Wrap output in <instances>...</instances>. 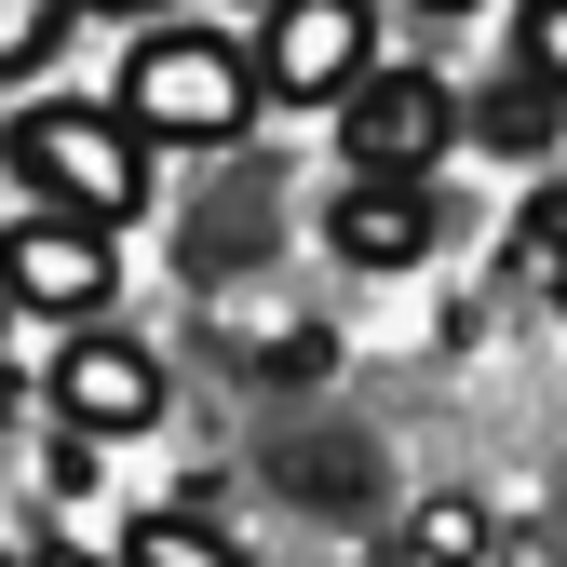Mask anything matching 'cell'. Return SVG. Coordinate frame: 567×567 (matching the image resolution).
Returning <instances> with one entry per match:
<instances>
[{
    "instance_id": "6da1fadb",
    "label": "cell",
    "mask_w": 567,
    "mask_h": 567,
    "mask_svg": "<svg viewBox=\"0 0 567 567\" xmlns=\"http://www.w3.org/2000/svg\"><path fill=\"white\" fill-rule=\"evenodd\" d=\"M270 82H257V54H230L217 28H150L122 54V122L135 135H176V150H217V135H244V109H257Z\"/></svg>"
},
{
    "instance_id": "7a4b0ae2",
    "label": "cell",
    "mask_w": 567,
    "mask_h": 567,
    "mask_svg": "<svg viewBox=\"0 0 567 567\" xmlns=\"http://www.w3.org/2000/svg\"><path fill=\"white\" fill-rule=\"evenodd\" d=\"M0 163H14L28 203H68V217H135L150 203V150H135L122 109H14V135H0Z\"/></svg>"
},
{
    "instance_id": "3957f363",
    "label": "cell",
    "mask_w": 567,
    "mask_h": 567,
    "mask_svg": "<svg viewBox=\"0 0 567 567\" xmlns=\"http://www.w3.org/2000/svg\"><path fill=\"white\" fill-rule=\"evenodd\" d=\"M109 284H122V257H109V217L28 203V217L0 230V298H14V311H41V324H95V311H109Z\"/></svg>"
},
{
    "instance_id": "277c9868",
    "label": "cell",
    "mask_w": 567,
    "mask_h": 567,
    "mask_svg": "<svg viewBox=\"0 0 567 567\" xmlns=\"http://www.w3.org/2000/svg\"><path fill=\"white\" fill-rule=\"evenodd\" d=\"M460 135V95L433 82V68H365V82L338 95V150L351 176H433Z\"/></svg>"
},
{
    "instance_id": "5b68a950",
    "label": "cell",
    "mask_w": 567,
    "mask_h": 567,
    "mask_svg": "<svg viewBox=\"0 0 567 567\" xmlns=\"http://www.w3.org/2000/svg\"><path fill=\"white\" fill-rule=\"evenodd\" d=\"M365 41H379L365 0H270V28H257V82H270L284 109H338V95L379 68Z\"/></svg>"
},
{
    "instance_id": "8992f818",
    "label": "cell",
    "mask_w": 567,
    "mask_h": 567,
    "mask_svg": "<svg viewBox=\"0 0 567 567\" xmlns=\"http://www.w3.org/2000/svg\"><path fill=\"white\" fill-rule=\"evenodd\" d=\"M54 419H68V433H150V419H163V365H150V351H135V338H68L54 351Z\"/></svg>"
},
{
    "instance_id": "52a82bcc",
    "label": "cell",
    "mask_w": 567,
    "mask_h": 567,
    "mask_svg": "<svg viewBox=\"0 0 567 567\" xmlns=\"http://www.w3.org/2000/svg\"><path fill=\"white\" fill-rule=\"evenodd\" d=\"M324 244L351 270H419V257H433V189H419V176H351L338 217H324Z\"/></svg>"
},
{
    "instance_id": "ba28073f",
    "label": "cell",
    "mask_w": 567,
    "mask_h": 567,
    "mask_svg": "<svg viewBox=\"0 0 567 567\" xmlns=\"http://www.w3.org/2000/svg\"><path fill=\"white\" fill-rule=\"evenodd\" d=\"M217 338L244 365H270V379H324V324L284 311V298H217Z\"/></svg>"
},
{
    "instance_id": "9c48e42d",
    "label": "cell",
    "mask_w": 567,
    "mask_h": 567,
    "mask_svg": "<svg viewBox=\"0 0 567 567\" xmlns=\"http://www.w3.org/2000/svg\"><path fill=\"white\" fill-rule=\"evenodd\" d=\"M473 135H486V150H514V163H540L554 135H567V95L540 82V68H527V82H501V95H473Z\"/></svg>"
},
{
    "instance_id": "30bf717a",
    "label": "cell",
    "mask_w": 567,
    "mask_h": 567,
    "mask_svg": "<svg viewBox=\"0 0 567 567\" xmlns=\"http://www.w3.org/2000/svg\"><path fill=\"white\" fill-rule=\"evenodd\" d=\"M122 567H244V540H230L217 514H135Z\"/></svg>"
},
{
    "instance_id": "8fae6325",
    "label": "cell",
    "mask_w": 567,
    "mask_h": 567,
    "mask_svg": "<svg viewBox=\"0 0 567 567\" xmlns=\"http://www.w3.org/2000/svg\"><path fill=\"white\" fill-rule=\"evenodd\" d=\"M284 486H298L311 514H365L379 501V460L365 446H284Z\"/></svg>"
},
{
    "instance_id": "7c38bea8",
    "label": "cell",
    "mask_w": 567,
    "mask_h": 567,
    "mask_svg": "<svg viewBox=\"0 0 567 567\" xmlns=\"http://www.w3.org/2000/svg\"><path fill=\"white\" fill-rule=\"evenodd\" d=\"M486 540H501V527H486V501H419V527H405L419 567H486Z\"/></svg>"
},
{
    "instance_id": "4fadbf2b",
    "label": "cell",
    "mask_w": 567,
    "mask_h": 567,
    "mask_svg": "<svg viewBox=\"0 0 567 567\" xmlns=\"http://www.w3.org/2000/svg\"><path fill=\"white\" fill-rule=\"evenodd\" d=\"M68 41V0H0V82H14V68H41Z\"/></svg>"
},
{
    "instance_id": "5bb4252c",
    "label": "cell",
    "mask_w": 567,
    "mask_h": 567,
    "mask_svg": "<svg viewBox=\"0 0 567 567\" xmlns=\"http://www.w3.org/2000/svg\"><path fill=\"white\" fill-rule=\"evenodd\" d=\"M527 68L567 95V0H527Z\"/></svg>"
},
{
    "instance_id": "9a60e30c",
    "label": "cell",
    "mask_w": 567,
    "mask_h": 567,
    "mask_svg": "<svg viewBox=\"0 0 567 567\" xmlns=\"http://www.w3.org/2000/svg\"><path fill=\"white\" fill-rule=\"evenodd\" d=\"M527 257L554 270V298H567V189H540V217H527Z\"/></svg>"
},
{
    "instance_id": "2e32d148",
    "label": "cell",
    "mask_w": 567,
    "mask_h": 567,
    "mask_svg": "<svg viewBox=\"0 0 567 567\" xmlns=\"http://www.w3.org/2000/svg\"><path fill=\"white\" fill-rule=\"evenodd\" d=\"M41 567H95V554H68V540H54V554H41Z\"/></svg>"
},
{
    "instance_id": "e0dca14e",
    "label": "cell",
    "mask_w": 567,
    "mask_h": 567,
    "mask_svg": "<svg viewBox=\"0 0 567 567\" xmlns=\"http://www.w3.org/2000/svg\"><path fill=\"white\" fill-rule=\"evenodd\" d=\"M419 14H473V0H419Z\"/></svg>"
},
{
    "instance_id": "ac0fdd59",
    "label": "cell",
    "mask_w": 567,
    "mask_h": 567,
    "mask_svg": "<svg viewBox=\"0 0 567 567\" xmlns=\"http://www.w3.org/2000/svg\"><path fill=\"white\" fill-rule=\"evenodd\" d=\"M109 14H150V0H109Z\"/></svg>"
}]
</instances>
